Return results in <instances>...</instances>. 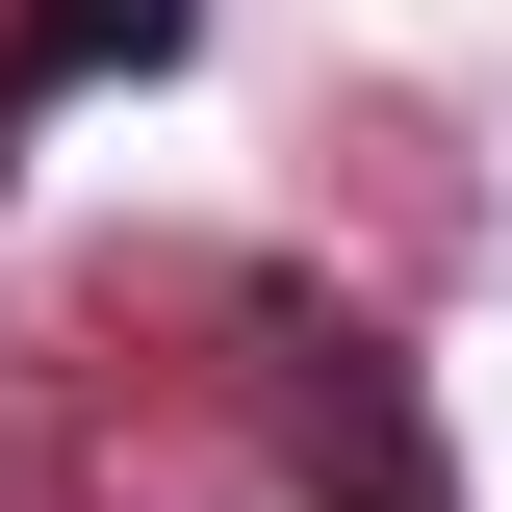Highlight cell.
I'll use <instances>...</instances> for the list:
<instances>
[{
	"mask_svg": "<svg viewBox=\"0 0 512 512\" xmlns=\"http://www.w3.org/2000/svg\"><path fill=\"white\" fill-rule=\"evenodd\" d=\"M180 26L205 0H26V26H0V154H26L52 103H103V77H180Z\"/></svg>",
	"mask_w": 512,
	"mask_h": 512,
	"instance_id": "6da1fadb",
	"label": "cell"
},
{
	"mask_svg": "<svg viewBox=\"0 0 512 512\" xmlns=\"http://www.w3.org/2000/svg\"><path fill=\"white\" fill-rule=\"evenodd\" d=\"M308 436L359 461V512H461L436 436H410V359H384V333H308Z\"/></svg>",
	"mask_w": 512,
	"mask_h": 512,
	"instance_id": "7a4b0ae2",
	"label": "cell"
}]
</instances>
